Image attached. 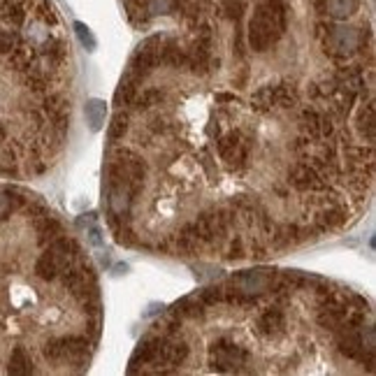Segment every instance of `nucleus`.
Listing matches in <instances>:
<instances>
[{
    "mask_svg": "<svg viewBox=\"0 0 376 376\" xmlns=\"http://www.w3.org/2000/svg\"><path fill=\"white\" fill-rule=\"evenodd\" d=\"M288 26V7L284 0H262L255 5L249 21V45L253 51H267L284 38Z\"/></svg>",
    "mask_w": 376,
    "mask_h": 376,
    "instance_id": "1",
    "label": "nucleus"
},
{
    "mask_svg": "<svg viewBox=\"0 0 376 376\" xmlns=\"http://www.w3.org/2000/svg\"><path fill=\"white\" fill-rule=\"evenodd\" d=\"M79 253V244L72 237H56L51 239L47 251L40 255L35 262V275L42 281H54L65 267H70L74 255Z\"/></svg>",
    "mask_w": 376,
    "mask_h": 376,
    "instance_id": "2",
    "label": "nucleus"
},
{
    "mask_svg": "<svg viewBox=\"0 0 376 376\" xmlns=\"http://www.w3.org/2000/svg\"><path fill=\"white\" fill-rule=\"evenodd\" d=\"M319 40L323 42V51L330 58H348L365 47V33L351 28V26L319 23Z\"/></svg>",
    "mask_w": 376,
    "mask_h": 376,
    "instance_id": "3",
    "label": "nucleus"
},
{
    "mask_svg": "<svg viewBox=\"0 0 376 376\" xmlns=\"http://www.w3.org/2000/svg\"><path fill=\"white\" fill-rule=\"evenodd\" d=\"M209 365L214 372L239 374L244 372V365H249V351L233 339H216L209 346Z\"/></svg>",
    "mask_w": 376,
    "mask_h": 376,
    "instance_id": "4",
    "label": "nucleus"
},
{
    "mask_svg": "<svg viewBox=\"0 0 376 376\" xmlns=\"http://www.w3.org/2000/svg\"><path fill=\"white\" fill-rule=\"evenodd\" d=\"M300 100L297 87L288 82L281 84H265L258 91H253L251 96V107L258 112H272V109H293Z\"/></svg>",
    "mask_w": 376,
    "mask_h": 376,
    "instance_id": "5",
    "label": "nucleus"
},
{
    "mask_svg": "<svg viewBox=\"0 0 376 376\" xmlns=\"http://www.w3.org/2000/svg\"><path fill=\"white\" fill-rule=\"evenodd\" d=\"M45 358L54 363L84 365L89 360V339L87 337H56L49 339L45 346Z\"/></svg>",
    "mask_w": 376,
    "mask_h": 376,
    "instance_id": "6",
    "label": "nucleus"
},
{
    "mask_svg": "<svg viewBox=\"0 0 376 376\" xmlns=\"http://www.w3.org/2000/svg\"><path fill=\"white\" fill-rule=\"evenodd\" d=\"M165 35H151L135 49V54L128 63V74H133L135 79H147V77L160 65V47H163Z\"/></svg>",
    "mask_w": 376,
    "mask_h": 376,
    "instance_id": "7",
    "label": "nucleus"
},
{
    "mask_svg": "<svg viewBox=\"0 0 376 376\" xmlns=\"http://www.w3.org/2000/svg\"><path fill=\"white\" fill-rule=\"evenodd\" d=\"M219 144V156L230 170H242L246 167L249 160V142L239 131H228L226 135H221L216 140Z\"/></svg>",
    "mask_w": 376,
    "mask_h": 376,
    "instance_id": "8",
    "label": "nucleus"
},
{
    "mask_svg": "<svg viewBox=\"0 0 376 376\" xmlns=\"http://www.w3.org/2000/svg\"><path fill=\"white\" fill-rule=\"evenodd\" d=\"M277 279V272L270 270V267H262V270H244L239 272V275L233 277L230 284L242 288L244 293H251V295H260V293H267L275 284Z\"/></svg>",
    "mask_w": 376,
    "mask_h": 376,
    "instance_id": "9",
    "label": "nucleus"
},
{
    "mask_svg": "<svg viewBox=\"0 0 376 376\" xmlns=\"http://www.w3.org/2000/svg\"><path fill=\"white\" fill-rule=\"evenodd\" d=\"M337 348L341 355L351 358L358 363H367L372 370L374 365V355H370L363 348V339H360V326L358 328H339L337 330Z\"/></svg>",
    "mask_w": 376,
    "mask_h": 376,
    "instance_id": "10",
    "label": "nucleus"
},
{
    "mask_svg": "<svg viewBox=\"0 0 376 376\" xmlns=\"http://www.w3.org/2000/svg\"><path fill=\"white\" fill-rule=\"evenodd\" d=\"M288 184L295 188V191H326L328 184L326 179H321L319 172H316L314 165H306V163H297L290 167L288 172Z\"/></svg>",
    "mask_w": 376,
    "mask_h": 376,
    "instance_id": "11",
    "label": "nucleus"
},
{
    "mask_svg": "<svg viewBox=\"0 0 376 376\" xmlns=\"http://www.w3.org/2000/svg\"><path fill=\"white\" fill-rule=\"evenodd\" d=\"M335 118L326 112H319V109H304L302 114V128L306 133V138L316 140H328L332 133H335Z\"/></svg>",
    "mask_w": 376,
    "mask_h": 376,
    "instance_id": "12",
    "label": "nucleus"
},
{
    "mask_svg": "<svg viewBox=\"0 0 376 376\" xmlns=\"http://www.w3.org/2000/svg\"><path fill=\"white\" fill-rule=\"evenodd\" d=\"M45 114L49 116L51 126L56 128V133H65L67 123H70V100H67L63 93H51V96L45 98Z\"/></svg>",
    "mask_w": 376,
    "mask_h": 376,
    "instance_id": "13",
    "label": "nucleus"
},
{
    "mask_svg": "<svg viewBox=\"0 0 376 376\" xmlns=\"http://www.w3.org/2000/svg\"><path fill=\"white\" fill-rule=\"evenodd\" d=\"M286 330V316L279 306H267L255 316V332L265 339H275Z\"/></svg>",
    "mask_w": 376,
    "mask_h": 376,
    "instance_id": "14",
    "label": "nucleus"
},
{
    "mask_svg": "<svg viewBox=\"0 0 376 376\" xmlns=\"http://www.w3.org/2000/svg\"><path fill=\"white\" fill-rule=\"evenodd\" d=\"M348 219V211L344 204H339L337 200H332V204H328L326 209L319 211V216H316V226H319V230H335V228H341L346 223Z\"/></svg>",
    "mask_w": 376,
    "mask_h": 376,
    "instance_id": "15",
    "label": "nucleus"
},
{
    "mask_svg": "<svg viewBox=\"0 0 376 376\" xmlns=\"http://www.w3.org/2000/svg\"><path fill=\"white\" fill-rule=\"evenodd\" d=\"M0 21H3L7 28H21L26 23L23 0H5V3L0 5Z\"/></svg>",
    "mask_w": 376,
    "mask_h": 376,
    "instance_id": "16",
    "label": "nucleus"
},
{
    "mask_svg": "<svg viewBox=\"0 0 376 376\" xmlns=\"http://www.w3.org/2000/svg\"><path fill=\"white\" fill-rule=\"evenodd\" d=\"M175 316H179V319H204V314H207V306L202 304V300L198 295H188V297H182L172 309Z\"/></svg>",
    "mask_w": 376,
    "mask_h": 376,
    "instance_id": "17",
    "label": "nucleus"
},
{
    "mask_svg": "<svg viewBox=\"0 0 376 376\" xmlns=\"http://www.w3.org/2000/svg\"><path fill=\"white\" fill-rule=\"evenodd\" d=\"M355 126H358V133L363 135L367 142H374L376 138V107H374V100H370L367 105L358 112L355 116Z\"/></svg>",
    "mask_w": 376,
    "mask_h": 376,
    "instance_id": "18",
    "label": "nucleus"
},
{
    "mask_svg": "<svg viewBox=\"0 0 376 376\" xmlns=\"http://www.w3.org/2000/svg\"><path fill=\"white\" fill-rule=\"evenodd\" d=\"M316 5L332 19H348L358 10V0H316Z\"/></svg>",
    "mask_w": 376,
    "mask_h": 376,
    "instance_id": "19",
    "label": "nucleus"
},
{
    "mask_svg": "<svg viewBox=\"0 0 376 376\" xmlns=\"http://www.w3.org/2000/svg\"><path fill=\"white\" fill-rule=\"evenodd\" d=\"M84 114H87V123L93 133H100L105 128V118H107V102L100 98H93L87 102L84 107Z\"/></svg>",
    "mask_w": 376,
    "mask_h": 376,
    "instance_id": "20",
    "label": "nucleus"
},
{
    "mask_svg": "<svg viewBox=\"0 0 376 376\" xmlns=\"http://www.w3.org/2000/svg\"><path fill=\"white\" fill-rule=\"evenodd\" d=\"M35 223V230H38V242L40 244H47L51 242V239H56V237H61L63 235V226H61V221H56L51 214H47V216H42L38 221H33Z\"/></svg>",
    "mask_w": 376,
    "mask_h": 376,
    "instance_id": "21",
    "label": "nucleus"
},
{
    "mask_svg": "<svg viewBox=\"0 0 376 376\" xmlns=\"http://www.w3.org/2000/svg\"><path fill=\"white\" fill-rule=\"evenodd\" d=\"M140 79H135L133 74H123V79H121V84H118V89H116V96H114V100H116V105L118 107H131L133 105V100H135V96H138V87H140Z\"/></svg>",
    "mask_w": 376,
    "mask_h": 376,
    "instance_id": "22",
    "label": "nucleus"
},
{
    "mask_svg": "<svg viewBox=\"0 0 376 376\" xmlns=\"http://www.w3.org/2000/svg\"><path fill=\"white\" fill-rule=\"evenodd\" d=\"M7 372L14 374V376H28L33 374V360L28 351H26L23 346H16L12 355H10V363H7Z\"/></svg>",
    "mask_w": 376,
    "mask_h": 376,
    "instance_id": "23",
    "label": "nucleus"
},
{
    "mask_svg": "<svg viewBox=\"0 0 376 376\" xmlns=\"http://www.w3.org/2000/svg\"><path fill=\"white\" fill-rule=\"evenodd\" d=\"M42 56H45V61H49L51 65H58L65 61L67 56V47L63 40L58 38H49L45 40V45H42Z\"/></svg>",
    "mask_w": 376,
    "mask_h": 376,
    "instance_id": "24",
    "label": "nucleus"
},
{
    "mask_svg": "<svg viewBox=\"0 0 376 376\" xmlns=\"http://www.w3.org/2000/svg\"><path fill=\"white\" fill-rule=\"evenodd\" d=\"M163 93L160 91H156V89H147V91H138V96H135V100H133V109H138V112H144V109H149V107H153V105H160L163 102Z\"/></svg>",
    "mask_w": 376,
    "mask_h": 376,
    "instance_id": "25",
    "label": "nucleus"
},
{
    "mask_svg": "<svg viewBox=\"0 0 376 376\" xmlns=\"http://www.w3.org/2000/svg\"><path fill=\"white\" fill-rule=\"evenodd\" d=\"M107 133H109V140H112V142L123 140V135L128 133V112L118 109V112L112 116V123H109Z\"/></svg>",
    "mask_w": 376,
    "mask_h": 376,
    "instance_id": "26",
    "label": "nucleus"
},
{
    "mask_svg": "<svg viewBox=\"0 0 376 376\" xmlns=\"http://www.w3.org/2000/svg\"><path fill=\"white\" fill-rule=\"evenodd\" d=\"M74 33H77V40L82 42V47L87 49V51H96V47H98V40H96V35L91 33V28L87 23H82V21H77L74 23Z\"/></svg>",
    "mask_w": 376,
    "mask_h": 376,
    "instance_id": "27",
    "label": "nucleus"
},
{
    "mask_svg": "<svg viewBox=\"0 0 376 376\" xmlns=\"http://www.w3.org/2000/svg\"><path fill=\"white\" fill-rule=\"evenodd\" d=\"M35 16L45 26H56L58 23L56 10H54V5H51L49 0H40V3L35 5Z\"/></svg>",
    "mask_w": 376,
    "mask_h": 376,
    "instance_id": "28",
    "label": "nucleus"
},
{
    "mask_svg": "<svg viewBox=\"0 0 376 376\" xmlns=\"http://www.w3.org/2000/svg\"><path fill=\"white\" fill-rule=\"evenodd\" d=\"M198 297L202 300L204 306H211V304H219L223 302V286H209V288H202Z\"/></svg>",
    "mask_w": 376,
    "mask_h": 376,
    "instance_id": "29",
    "label": "nucleus"
},
{
    "mask_svg": "<svg viewBox=\"0 0 376 376\" xmlns=\"http://www.w3.org/2000/svg\"><path fill=\"white\" fill-rule=\"evenodd\" d=\"M149 14H172L175 12V0H147Z\"/></svg>",
    "mask_w": 376,
    "mask_h": 376,
    "instance_id": "30",
    "label": "nucleus"
},
{
    "mask_svg": "<svg viewBox=\"0 0 376 376\" xmlns=\"http://www.w3.org/2000/svg\"><path fill=\"white\" fill-rule=\"evenodd\" d=\"M16 35H14V31H10V28H3L0 26V54H10V51L16 47Z\"/></svg>",
    "mask_w": 376,
    "mask_h": 376,
    "instance_id": "31",
    "label": "nucleus"
},
{
    "mask_svg": "<svg viewBox=\"0 0 376 376\" xmlns=\"http://www.w3.org/2000/svg\"><path fill=\"white\" fill-rule=\"evenodd\" d=\"M221 7H223V14L228 19H235V21H239V16L244 12L242 0H221Z\"/></svg>",
    "mask_w": 376,
    "mask_h": 376,
    "instance_id": "32",
    "label": "nucleus"
},
{
    "mask_svg": "<svg viewBox=\"0 0 376 376\" xmlns=\"http://www.w3.org/2000/svg\"><path fill=\"white\" fill-rule=\"evenodd\" d=\"M244 242L239 237H235V242H230L228 246V253H226V258L228 260H239V258H244Z\"/></svg>",
    "mask_w": 376,
    "mask_h": 376,
    "instance_id": "33",
    "label": "nucleus"
},
{
    "mask_svg": "<svg viewBox=\"0 0 376 376\" xmlns=\"http://www.w3.org/2000/svg\"><path fill=\"white\" fill-rule=\"evenodd\" d=\"M10 211H14V204L10 200V195H7V188H3L0 191V219H5Z\"/></svg>",
    "mask_w": 376,
    "mask_h": 376,
    "instance_id": "34",
    "label": "nucleus"
},
{
    "mask_svg": "<svg viewBox=\"0 0 376 376\" xmlns=\"http://www.w3.org/2000/svg\"><path fill=\"white\" fill-rule=\"evenodd\" d=\"M151 131L153 133H167V121H165V118H153Z\"/></svg>",
    "mask_w": 376,
    "mask_h": 376,
    "instance_id": "35",
    "label": "nucleus"
},
{
    "mask_svg": "<svg viewBox=\"0 0 376 376\" xmlns=\"http://www.w3.org/2000/svg\"><path fill=\"white\" fill-rule=\"evenodd\" d=\"M89 237H91V242L96 244V246H100L102 244V237H100V228L93 223L91 228H89Z\"/></svg>",
    "mask_w": 376,
    "mask_h": 376,
    "instance_id": "36",
    "label": "nucleus"
},
{
    "mask_svg": "<svg viewBox=\"0 0 376 376\" xmlns=\"http://www.w3.org/2000/svg\"><path fill=\"white\" fill-rule=\"evenodd\" d=\"M93 223H96V214H93V211L91 214H84V216L79 219V226L82 228H91Z\"/></svg>",
    "mask_w": 376,
    "mask_h": 376,
    "instance_id": "37",
    "label": "nucleus"
},
{
    "mask_svg": "<svg viewBox=\"0 0 376 376\" xmlns=\"http://www.w3.org/2000/svg\"><path fill=\"white\" fill-rule=\"evenodd\" d=\"M216 100L219 102H237V96H233V93H216Z\"/></svg>",
    "mask_w": 376,
    "mask_h": 376,
    "instance_id": "38",
    "label": "nucleus"
},
{
    "mask_svg": "<svg viewBox=\"0 0 376 376\" xmlns=\"http://www.w3.org/2000/svg\"><path fill=\"white\" fill-rule=\"evenodd\" d=\"M158 309H163V304H151L147 311H144V316H153V314H158Z\"/></svg>",
    "mask_w": 376,
    "mask_h": 376,
    "instance_id": "39",
    "label": "nucleus"
},
{
    "mask_svg": "<svg viewBox=\"0 0 376 376\" xmlns=\"http://www.w3.org/2000/svg\"><path fill=\"white\" fill-rule=\"evenodd\" d=\"M5 138H7V131H5V126L0 123V142H5Z\"/></svg>",
    "mask_w": 376,
    "mask_h": 376,
    "instance_id": "40",
    "label": "nucleus"
},
{
    "mask_svg": "<svg viewBox=\"0 0 376 376\" xmlns=\"http://www.w3.org/2000/svg\"><path fill=\"white\" fill-rule=\"evenodd\" d=\"M126 3H144L147 5V0H126Z\"/></svg>",
    "mask_w": 376,
    "mask_h": 376,
    "instance_id": "41",
    "label": "nucleus"
}]
</instances>
